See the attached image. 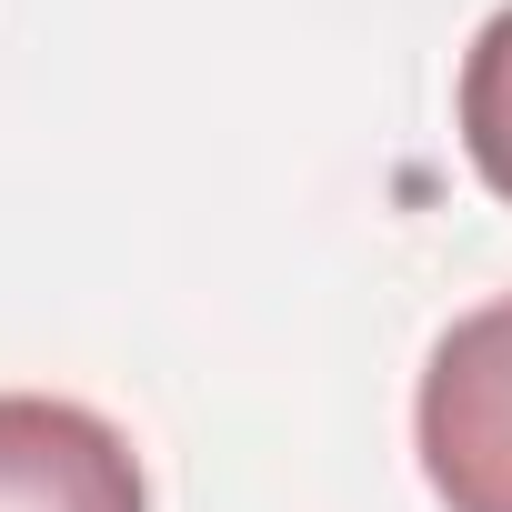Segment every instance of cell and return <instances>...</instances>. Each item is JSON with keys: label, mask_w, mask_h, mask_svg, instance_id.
I'll return each mask as SVG.
<instances>
[{"label": "cell", "mask_w": 512, "mask_h": 512, "mask_svg": "<svg viewBox=\"0 0 512 512\" xmlns=\"http://www.w3.org/2000/svg\"><path fill=\"white\" fill-rule=\"evenodd\" d=\"M0 512H151V482L91 402L0 392Z\"/></svg>", "instance_id": "2"}, {"label": "cell", "mask_w": 512, "mask_h": 512, "mask_svg": "<svg viewBox=\"0 0 512 512\" xmlns=\"http://www.w3.org/2000/svg\"><path fill=\"white\" fill-rule=\"evenodd\" d=\"M412 452L442 512H512V292L432 342L412 392Z\"/></svg>", "instance_id": "1"}, {"label": "cell", "mask_w": 512, "mask_h": 512, "mask_svg": "<svg viewBox=\"0 0 512 512\" xmlns=\"http://www.w3.org/2000/svg\"><path fill=\"white\" fill-rule=\"evenodd\" d=\"M452 121H462V161L482 171V191L512 201V0H502V11L472 31V51H462Z\"/></svg>", "instance_id": "3"}]
</instances>
